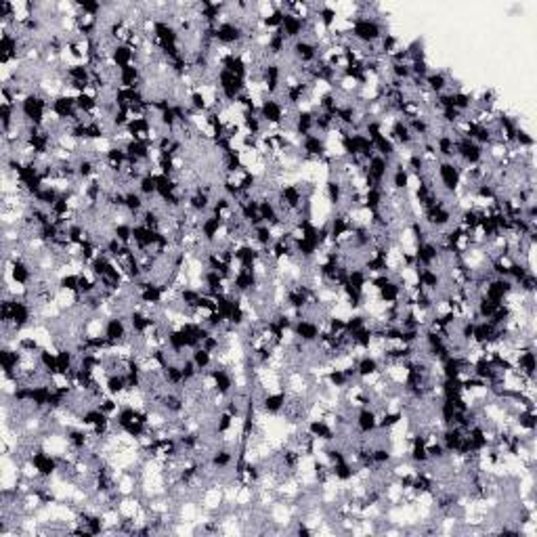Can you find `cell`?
Masks as SVG:
<instances>
[{
    "instance_id": "ab89813d",
    "label": "cell",
    "mask_w": 537,
    "mask_h": 537,
    "mask_svg": "<svg viewBox=\"0 0 537 537\" xmlns=\"http://www.w3.org/2000/svg\"><path fill=\"white\" fill-rule=\"evenodd\" d=\"M273 229L271 227H268V225H258V227H254L252 229V241L258 245V248H268V245H271L273 243Z\"/></svg>"
},
{
    "instance_id": "4fadbf2b",
    "label": "cell",
    "mask_w": 537,
    "mask_h": 537,
    "mask_svg": "<svg viewBox=\"0 0 537 537\" xmlns=\"http://www.w3.org/2000/svg\"><path fill=\"white\" fill-rule=\"evenodd\" d=\"M393 172V160L384 158V156H372L365 164H363V174L378 187H386V181Z\"/></svg>"
},
{
    "instance_id": "603a6c76",
    "label": "cell",
    "mask_w": 537,
    "mask_h": 537,
    "mask_svg": "<svg viewBox=\"0 0 537 537\" xmlns=\"http://www.w3.org/2000/svg\"><path fill=\"white\" fill-rule=\"evenodd\" d=\"M143 82H145V70L139 63H133L116 72L118 89H143Z\"/></svg>"
},
{
    "instance_id": "44dd1931",
    "label": "cell",
    "mask_w": 537,
    "mask_h": 537,
    "mask_svg": "<svg viewBox=\"0 0 537 537\" xmlns=\"http://www.w3.org/2000/svg\"><path fill=\"white\" fill-rule=\"evenodd\" d=\"M416 266H437L441 260V248L434 239H426L414 245Z\"/></svg>"
},
{
    "instance_id": "7402d4cb",
    "label": "cell",
    "mask_w": 537,
    "mask_h": 537,
    "mask_svg": "<svg viewBox=\"0 0 537 537\" xmlns=\"http://www.w3.org/2000/svg\"><path fill=\"white\" fill-rule=\"evenodd\" d=\"M307 30H309V22L307 20H303V17H298L294 13H284V22H282L280 32L288 38V43L305 38Z\"/></svg>"
},
{
    "instance_id": "9a60e30c",
    "label": "cell",
    "mask_w": 537,
    "mask_h": 537,
    "mask_svg": "<svg viewBox=\"0 0 537 537\" xmlns=\"http://www.w3.org/2000/svg\"><path fill=\"white\" fill-rule=\"evenodd\" d=\"M290 401V393L288 391H266L258 397V409L264 416H280L284 414L286 405Z\"/></svg>"
},
{
    "instance_id": "e0dca14e",
    "label": "cell",
    "mask_w": 537,
    "mask_h": 537,
    "mask_svg": "<svg viewBox=\"0 0 537 537\" xmlns=\"http://www.w3.org/2000/svg\"><path fill=\"white\" fill-rule=\"evenodd\" d=\"M443 273L437 271L434 266H416V286L430 292V294H439L443 288Z\"/></svg>"
},
{
    "instance_id": "4dcf8cb0",
    "label": "cell",
    "mask_w": 537,
    "mask_h": 537,
    "mask_svg": "<svg viewBox=\"0 0 537 537\" xmlns=\"http://www.w3.org/2000/svg\"><path fill=\"white\" fill-rule=\"evenodd\" d=\"M239 126H241V135L243 137H252V139H260L264 135V124L258 116V112H239Z\"/></svg>"
},
{
    "instance_id": "1f68e13d",
    "label": "cell",
    "mask_w": 537,
    "mask_h": 537,
    "mask_svg": "<svg viewBox=\"0 0 537 537\" xmlns=\"http://www.w3.org/2000/svg\"><path fill=\"white\" fill-rule=\"evenodd\" d=\"M315 22L326 30V32H332L338 22H340V15H338V9L332 7V5H315Z\"/></svg>"
},
{
    "instance_id": "d6a6232c",
    "label": "cell",
    "mask_w": 537,
    "mask_h": 537,
    "mask_svg": "<svg viewBox=\"0 0 537 537\" xmlns=\"http://www.w3.org/2000/svg\"><path fill=\"white\" fill-rule=\"evenodd\" d=\"M38 365L47 374L49 380L59 376V365H57V347H43L38 353Z\"/></svg>"
},
{
    "instance_id": "cb8c5ba5",
    "label": "cell",
    "mask_w": 537,
    "mask_h": 537,
    "mask_svg": "<svg viewBox=\"0 0 537 537\" xmlns=\"http://www.w3.org/2000/svg\"><path fill=\"white\" fill-rule=\"evenodd\" d=\"M139 61V53L137 49H133L130 45L126 43H116L109 51V63L116 68V70H122V68H128L133 63Z\"/></svg>"
},
{
    "instance_id": "4316f807",
    "label": "cell",
    "mask_w": 537,
    "mask_h": 537,
    "mask_svg": "<svg viewBox=\"0 0 537 537\" xmlns=\"http://www.w3.org/2000/svg\"><path fill=\"white\" fill-rule=\"evenodd\" d=\"M451 76L445 72V70H430L428 76L424 78V89L432 95V97H439L441 93L449 91L451 89Z\"/></svg>"
},
{
    "instance_id": "83f0119b",
    "label": "cell",
    "mask_w": 537,
    "mask_h": 537,
    "mask_svg": "<svg viewBox=\"0 0 537 537\" xmlns=\"http://www.w3.org/2000/svg\"><path fill=\"white\" fill-rule=\"evenodd\" d=\"M464 437H466V430L460 428V426H443L441 432H439V441L443 443V447L447 449L449 455H455L464 443Z\"/></svg>"
},
{
    "instance_id": "7c38bea8",
    "label": "cell",
    "mask_w": 537,
    "mask_h": 537,
    "mask_svg": "<svg viewBox=\"0 0 537 537\" xmlns=\"http://www.w3.org/2000/svg\"><path fill=\"white\" fill-rule=\"evenodd\" d=\"M324 332V324H319L317 319H311V317H298L294 319V326H292V338L307 345V347H313L319 336Z\"/></svg>"
},
{
    "instance_id": "8d00e7d4",
    "label": "cell",
    "mask_w": 537,
    "mask_h": 537,
    "mask_svg": "<svg viewBox=\"0 0 537 537\" xmlns=\"http://www.w3.org/2000/svg\"><path fill=\"white\" fill-rule=\"evenodd\" d=\"M99 292V280L89 271V266L80 271V284H78V296H91Z\"/></svg>"
},
{
    "instance_id": "d590c367",
    "label": "cell",
    "mask_w": 537,
    "mask_h": 537,
    "mask_svg": "<svg viewBox=\"0 0 537 537\" xmlns=\"http://www.w3.org/2000/svg\"><path fill=\"white\" fill-rule=\"evenodd\" d=\"M135 189L151 204V199H156L158 197V181H156V172H145L139 181H137V185H135Z\"/></svg>"
},
{
    "instance_id": "60d3db41",
    "label": "cell",
    "mask_w": 537,
    "mask_h": 537,
    "mask_svg": "<svg viewBox=\"0 0 537 537\" xmlns=\"http://www.w3.org/2000/svg\"><path fill=\"white\" fill-rule=\"evenodd\" d=\"M78 284H80V273L78 271H68V273L57 278V290L59 292L78 294Z\"/></svg>"
},
{
    "instance_id": "ffe728a7",
    "label": "cell",
    "mask_w": 537,
    "mask_h": 537,
    "mask_svg": "<svg viewBox=\"0 0 537 537\" xmlns=\"http://www.w3.org/2000/svg\"><path fill=\"white\" fill-rule=\"evenodd\" d=\"M386 135L391 137V141H393L399 149H411V147L418 143V141H416V137L411 135V130H409L407 122H405V120H401V118H397V120H393V122L388 124Z\"/></svg>"
},
{
    "instance_id": "ee69618b",
    "label": "cell",
    "mask_w": 537,
    "mask_h": 537,
    "mask_svg": "<svg viewBox=\"0 0 537 537\" xmlns=\"http://www.w3.org/2000/svg\"><path fill=\"white\" fill-rule=\"evenodd\" d=\"M120 405H122V403H118V397H112V395H107V393L95 403V407H99V409H101L105 416H109V418H114V416L118 414Z\"/></svg>"
},
{
    "instance_id": "277c9868",
    "label": "cell",
    "mask_w": 537,
    "mask_h": 537,
    "mask_svg": "<svg viewBox=\"0 0 537 537\" xmlns=\"http://www.w3.org/2000/svg\"><path fill=\"white\" fill-rule=\"evenodd\" d=\"M258 116L264 124V128L271 130H282L290 124L292 112L280 97H262L258 101Z\"/></svg>"
},
{
    "instance_id": "f35d334b",
    "label": "cell",
    "mask_w": 537,
    "mask_h": 537,
    "mask_svg": "<svg viewBox=\"0 0 537 537\" xmlns=\"http://www.w3.org/2000/svg\"><path fill=\"white\" fill-rule=\"evenodd\" d=\"M453 107H455L457 112H462L464 116L470 114V112L474 109V95L468 93V91H464V89L453 91Z\"/></svg>"
},
{
    "instance_id": "5bb4252c",
    "label": "cell",
    "mask_w": 537,
    "mask_h": 537,
    "mask_svg": "<svg viewBox=\"0 0 537 537\" xmlns=\"http://www.w3.org/2000/svg\"><path fill=\"white\" fill-rule=\"evenodd\" d=\"M199 237L202 243H206L208 248H214L218 241L225 239V220L214 216V214H206L199 220Z\"/></svg>"
},
{
    "instance_id": "ba28073f",
    "label": "cell",
    "mask_w": 537,
    "mask_h": 537,
    "mask_svg": "<svg viewBox=\"0 0 537 537\" xmlns=\"http://www.w3.org/2000/svg\"><path fill=\"white\" fill-rule=\"evenodd\" d=\"M103 336L107 338V342H109L112 347L130 342L133 332H130V326H128V317H126V315H120V313H114V315L105 317Z\"/></svg>"
},
{
    "instance_id": "b9f144b4",
    "label": "cell",
    "mask_w": 537,
    "mask_h": 537,
    "mask_svg": "<svg viewBox=\"0 0 537 537\" xmlns=\"http://www.w3.org/2000/svg\"><path fill=\"white\" fill-rule=\"evenodd\" d=\"M133 225L130 220H116L114 227H112V235L116 239H120L124 245H130L133 243Z\"/></svg>"
},
{
    "instance_id": "f1b7e54d",
    "label": "cell",
    "mask_w": 537,
    "mask_h": 537,
    "mask_svg": "<svg viewBox=\"0 0 537 537\" xmlns=\"http://www.w3.org/2000/svg\"><path fill=\"white\" fill-rule=\"evenodd\" d=\"M258 214H260V220L268 227H278V225H284L282 222V210L275 202V197H262L258 199Z\"/></svg>"
},
{
    "instance_id": "30bf717a",
    "label": "cell",
    "mask_w": 537,
    "mask_h": 537,
    "mask_svg": "<svg viewBox=\"0 0 537 537\" xmlns=\"http://www.w3.org/2000/svg\"><path fill=\"white\" fill-rule=\"evenodd\" d=\"M322 57V49H319V45L315 43V40H311V38H301V40H294V43H290V59L294 61V63H298V66H303V68H309V66H313L317 59Z\"/></svg>"
},
{
    "instance_id": "ac0fdd59",
    "label": "cell",
    "mask_w": 537,
    "mask_h": 537,
    "mask_svg": "<svg viewBox=\"0 0 537 537\" xmlns=\"http://www.w3.org/2000/svg\"><path fill=\"white\" fill-rule=\"evenodd\" d=\"M516 292V286L508 280V278H489L485 288H483V294L495 303H506L512 294Z\"/></svg>"
},
{
    "instance_id": "9c48e42d",
    "label": "cell",
    "mask_w": 537,
    "mask_h": 537,
    "mask_svg": "<svg viewBox=\"0 0 537 537\" xmlns=\"http://www.w3.org/2000/svg\"><path fill=\"white\" fill-rule=\"evenodd\" d=\"M455 160H457L464 168L481 166V164L487 160L485 147H481L478 143H474V141L468 139V137H457V141H455Z\"/></svg>"
},
{
    "instance_id": "52a82bcc",
    "label": "cell",
    "mask_w": 537,
    "mask_h": 537,
    "mask_svg": "<svg viewBox=\"0 0 537 537\" xmlns=\"http://www.w3.org/2000/svg\"><path fill=\"white\" fill-rule=\"evenodd\" d=\"M30 462H32V466H34L38 478L51 481V478L59 476V472H61V457H59L57 453L49 451V449L43 447V445L36 447V449L30 453Z\"/></svg>"
},
{
    "instance_id": "d6986e66",
    "label": "cell",
    "mask_w": 537,
    "mask_h": 537,
    "mask_svg": "<svg viewBox=\"0 0 537 537\" xmlns=\"http://www.w3.org/2000/svg\"><path fill=\"white\" fill-rule=\"evenodd\" d=\"M307 434L315 441H322V443H334L336 441V428L326 420V418H307L305 426Z\"/></svg>"
},
{
    "instance_id": "8fae6325",
    "label": "cell",
    "mask_w": 537,
    "mask_h": 537,
    "mask_svg": "<svg viewBox=\"0 0 537 537\" xmlns=\"http://www.w3.org/2000/svg\"><path fill=\"white\" fill-rule=\"evenodd\" d=\"M298 151H303V158L307 162H319L322 164L330 156L328 139L317 135V133H311V135H307L298 141Z\"/></svg>"
},
{
    "instance_id": "3957f363",
    "label": "cell",
    "mask_w": 537,
    "mask_h": 537,
    "mask_svg": "<svg viewBox=\"0 0 537 537\" xmlns=\"http://www.w3.org/2000/svg\"><path fill=\"white\" fill-rule=\"evenodd\" d=\"M437 187L447 195L464 193V166L457 160H439L432 168Z\"/></svg>"
},
{
    "instance_id": "7bdbcfd3",
    "label": "cell",
    "mask_w": 537,
    "mask_h": 537,
    "mask_svg": "<svg viewBox=\"0 0 537 537\" xmlns=\"http://www.w3.org/2000/svg\"><path fill=\"white\" fill-rule=\"evenodd\" d=\"M345 324H347V334L351 336V334H355L357 330L365 328V326L370 324V317L363 315L361 311H353L349 317H345Z\"/></svg>"
},
{
    "instance_id": "7a4b0ae2",
    "label": "cell",
    "mask_w": 537,
    "mask_h": 537,
    "mask_svg": "<svg viewBox=\"0 0 537 537\" xmlns=\"http://www.w3.org/2000/svg\"><path fill=\"white\" fill-rule=\"evenodd\" d=\"M51 114V99L34 89L20 99V116L28 126H45Z\"/></svg>"
},
{
    "instance_id": "d4e9b609",
    "label": "cell",
    "mask_w": 537,
    "mask_h": 537,
    "mask_svg": "<svg viewBox=\"0 0 537 537\" xmlns=\"http://www.w3.org/2000/svg\"><path fill=\"white\" fill-rule=\"evenodd\" d=\"M262 51L266 53V57L271 59V61H280L284 55L290 53V43H288V38L278 30V32L266 34V43H264V49H262Z\"/></svg>"
},
{
    "instance_id": "f546056e",
    "label": "cell",
    "mask_w": 537,
    "mask_h": 537,
    "mask_svg": "<svg viewBox=\"0 0 537 537\" xmlns=\"http://www.w3.org/2000/svg\"><path fill=\"white\" fill-rule=\"evenodd\" d=\"M326 199L338 210V208H345V199H347V181L338 179V176H330L326 181Z\"/></svg>"
},
{
    "instance_id": "5b68a950",
    "label": "cell",
    "mask_w": 537,
    "mask_h": 537,
    "mask_svg": "<svg viewBox=\"0 0 537 537\" xmlns=\"http://www.w3.org/2000/svg\"><path fill=\"white\" fill-rule=\"evenodd\" d=\"M229 11V9H227ZM248 38V32L239 20H229V15H222V22L214 28V45L220 49H235L243 47Z\"/></svg>"
},
{
    "instance_id": "2e32d148",
    "label": "cell",
    "mask_w": 537,
    "mask_h": 537,
    "mask_svg": "<svg viewBox=\"0 0 537 537\" xmlns=\"http://www.w3.org/2000/svg\"><path fill=\"white\" fill-rule=\"evenodd\" d=\"M353 428H355V434L361 437V439H368V437L376 434L378 432V411L372 405L355 409Z\"/></svg>"
},
{
    "instance_id": "6da1fadb",
    "label": "cell",
    "mask_w": 537,
    "mask_h": 537,
    "mask_svg": "<svg viewBox=\"0 0 537 537\" xmlns=\"http://www.w3.org/2000/svg\"><path fill=\"white\" fill-rule=\"evenodd\" d=\"M349 40L357 47H374L386 34V24L380 15H353L347 20Z\"/></svg>"
},
{
    "instance_id": "8992f818",
    "label": "cell",
    "mask_w": 537,
    "mask_h": 537,
    "mask_svg": "<svg viewBox=\"0 0 537 537\" xmlns=\"http://www.w3.org/2000/svg\"><path fill=\"white\" fill-rule=\"evenodd\" d=\"M214 89H216V93L220 95V99L227 105H235V101L248 91V82L237 78V76H233L231 72L218 68L214 72Z\"/></svg>"
},
{
    "instance_id": "836d02e7",
    "label": "cell",
    "mask_w": 537,
    "mask_h": 537,
    "mask_svg": "<svg viewBox=\"0 0 537 537\" xmlns=\"http://www.w3.org/2000/svg\"><path fill=\"white\" fill-rule=\"evenodd\" d=\"M103 388H105V393L107 395H112V397H124L126 393H128V384H126V376L124 374H107L105 376V380H103Z\"/></svg>"
},
{
    "instance_id": "484cf974",
    "label": "cell",
    "mask_w": 537,
    "mask_h": 537,
    "mask_svg": "<svg viewBox=\"0 0 537 537\" xmlns=\"http://www.w3.org/2000/svg\"><path fill=\"white\" fill-rule=\"evenodd\" d=\"M403 294H405L403 284H401L397 278H393L384 288H380V290L376 292V303H380L382 307L399 305V303L403 301Z\"/></svg>"
},
{
    "instance_id": "e575fe53",
    "label": "cell",
    "mask_w": 537,
    "mask_h": 537,
    "mask_svg": "<svg viewBox=\"0 0 537 537\" xmlns=\"http://www.w3.org/2000/svg\"><path fill=\"white\" fill-rule=\"evenodd\" d=\"M189 357H191V361L195 363V368H197V372H199V376L202 374H206L210 368H214V363H216V359H214V353H210L208 349H204V347H195L191 353H189Z\"/></svg>"
},
{
    "instance_id": "74e56055",
    "label": "cell",
    "mask_w": 537,
    "mask_h": 537,
    "mask_svg": "<svg viewBox=\"0 0 537 537\" xmlns=\"http://www.w3.org/2000/svg\"><path fill=\"white\" fill-rule=\"evenodd\" d=\"M76 9H78L80 15L91 17V20H99V22H101V15L105 13V5L97 3V0H84V3H76Z\"/></svg>"
}]
</instances>
